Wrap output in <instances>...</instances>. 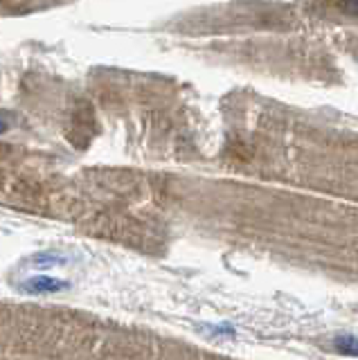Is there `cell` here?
I'll return each mask as SVG.
<instances>
[{
	"mask_svg": "<svg viewBox=\"0 0 358 360\" xmlns=\"http://www.w3.org/2000/svg\"><path fill=\"white\" fill-rule=\"evenodd\" d=\"M68 288V281L63 279H54V277H48V275H34L25 279L23 284H20V290L23 292H34V295H43V292H59V290H65Z\"/></svg>",
	"mask_w": 358,
	"mask_h": 360,
	"instance_id": "obj_1",
	"label": "cell"
},
{
	"mask_svg": "<svg viewBox=\"0 0 358 360\" xmlns=\"http://www.w3.org/2000/svg\"><path fill=\"white\" fill-rule=\"evenodd\" d=\"M30 262L34 264L37 268H50V266H61L65 264V257L63 255H57V252H39L34 257H30Z\"/></svg>",
	"mask_w": 358,
	"mask_h": 360,
	"instance_id": "obj_2",
	"label": "cell"
},
{
	"mask_svg": "<svg viewBox=\"0 0 358 360\" xmlns=\"http://www.w3.org/2000/svg\"><path fill=\"white\" fill-rule=\"evenodd\" d=\"M335 352L343 354V356L358 358V338H354V335H340V338H335Z\"/></svg>",
	"mask_w": 358,
	"mask_h": 360,
	"instance_id": "obj_3",
	"label": "cell"
},
{
	"mask_svg": "<svg viewBox=\"0 0 358 360\" xmlns=\"http://www.w3.org/2000/svg\"><path fill=\"white\" fill-rule=\"evenodd\" d=\"M338 7L345 9V11H352V14H358V3H343Z\"/></svg>",
	"mask_w": 358,
	"mask_h": 360,
	"instance_id": "obj_4",
	"label": "cell"
},
{
	"mask_svg": "<svg viewBox=\"0 0 358 360\" xmlns=\"http://www.w3.org/2000/svg\"><path fill=\"white\" fill-rule=\"evenodd\" d=\"M7 131V124L3 122V120H0V133H5Z\"/></svg>",
	"mask_w": 358,
	"mask_h": 360,
	"instance_id": "obj_5",
	"label": "cell"
}]
</instances>
